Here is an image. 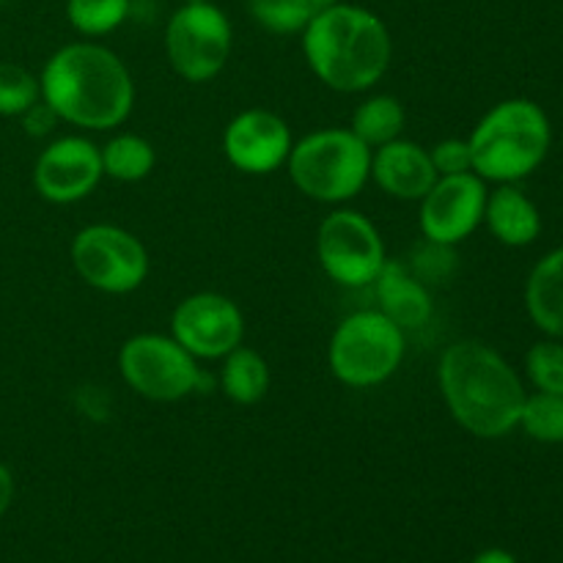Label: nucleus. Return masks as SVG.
Segmentation results:
<instances>
[{
	"label": "nucleus",
	"mask_w": 563,
	"mask_h": 563,
	"mask_svg": "<svg viewBox=\"0 0 563 563\" xmlns=\"http://www.w3.org/2000/svg\"><path fill=\"white\" fill-rule=\"evenodd\" d=\"M102 154L82 135H60L42 148L33 165V187L38 196L58 207L82 201L102 181Z\"/></svg>",
	"instance_id": "nucleus-13"
},
{
	"label": "nucleus",
	"mask_w": 563,
	"mask_h": 563,
	"mask_svg": "<svg viewBox=\"0 0 563 563\" xmlns=\"http://www.w3.org/2000/svg\"><path fill=\"white\" fill-rule=\"evenodd\" d=\"M102 154V170L108 179L124 181H143L157 165V152H154L152 141L137 132H119L110 137L104 146H99Z\"/></svg>",
	"instance_id": "nucleus-21"
},
{
	"label": "nucleus",
	"mask_w": 563,
	"mask_h": 563,
	"mask_svg": "<svg viewBox=\"0 0 563 563\" xmlns=\"http://www.w3.org/2000/svg\"><path fill=\"white\" fill-rule=\"evenodd\" d=\"M379 311L394 319L401 330H421L434 313V300L429 286L399 258H388L374 280Z\"/></svg>",
	"instance_id": "nucleus-16"
},
{
	"label": "nucleus",
	"mask_w": 563,
	"mask_h": 563,
	"mask_svg": "<svg viewBox=\"0 0 563 563\" xmlns=\"http://www.w3.org/2000/svg\"><path fill=\"white\" fill-rule=\"evenodd\" d=\"M302 55L322 86L339 93H363L390 69L394 38L383 16L355 3L319 9L306 25Z\"/></svg>",
	"instance_id": "nucleus-3"
},
{
	"label": "nucleus",
	"mask_w": 563,
	"mask_h": 563,
	"mask_svg": "<svg viewBox=\"0 0 563 563\" xmlns=\"http://www.w3.org/2000/svg\"><path fill=\"white\" fill-rule=\"evenodd\" d=\"M119 374L141 399L170 401L187 399L201 385L198 361L165 333H137L119 350Z\"/></svg>",
	"instance_id": "nucleus-9"
},
{
	"label": "nucleus",
	"mask_w": 563,
	"mask_h": 563,
	"mask_svg": "<svg viewBox=\"0 0 563 563\" xmlns=\"http://www.w3.org/2000/svg\"><path fill=\"white\" fill-rule=\"evenodd\" d=\"M487 181L476 174L440 176L432 190L421 198L418 229L427 242L456 247L484 225Z\"/></svg>",
	"instance_id": "nucleus-12"
},
{
	"label": "nucleus",
	"mask_w": 563,
	"mask_h": 563,
	"mask_svg": "<svg viewBox=\"0 0 563 563\" xmlns=\"http://www.w3.org/2000/svg\"><path fill=\"white\" fill-rule=\"evenodd\" d=\"M429 157H432L438 176L473 174V157L467 137H443V141H438L429 148Z\"/></svg>",
	"instance_id": "nucleus-28"
},
{
	"label": "nucleus",
	"mask_w": 563,
	"mask_h": 563,
	"mask_svg": "<svg viewBox=\"0 0 563 563\" xmlns=\"http://www.w3.org/2000/svg\"><path fill=\"white\" fill-rule=\"evenodd\" d=\"M247 14L258 27L275 36H297L317 14L308 0H247Z\"/></svg>",
	"instance_id": "nucleus-24"
},
{
	"label": "nucleus",
	"mask_w": 563,
	"mask_h": 563,
	"mask_svg": "<svg viewBox=\"0 0 563 563\" xmlns=\"http://www.w3.org/2000/svg\"><path fill=\"white\" fill-rule=\"evenodd\" d=\"M295 137L289 124L267 108L236 113L223 130V154L231 168L247 176H269L286 168Z\"/></svg>",
	"instance_id": "nucleus-14"
},
{
	"label": "nucleus",
	"mask_w": 563,
	"mask_h": 563,
	"mask_svg": "<svg viewBox=\"0 0 563 563\" xmlns=\"http://www.w3.org/2000/svg\"><path fill=\"white\" fill-rule=\"evenodd\" d=\"M42 102L58 121L91 132L119 130L135 108V80L124 60L99 42L55 49L38 75Z\"/></svg>",
	"instance_id": "nucleus-1"
},
{
	"label": "nucleus",
	"mask_w": 563,
	"mask_h": 563,
	"mask_svg": "<svg viewBox=\"0 0 563 563\" xmlns=\"http://www.w3.org/2000/svg\"><path fill=\"white\" fill-rule=\"evenodd\" d=\"M429 148L416 141H396L372 148V181L396 201H421L438 181Z\"/></svg>",
	"instance_id": "nucleus-15"
},
{
	"label": "nucleus",
	"mask_w": 563,
	"mask_h": 563,
	"mask_svg": "<svg viewBox=\"0 0 563 563\" xmlns=\"http://www.w3.org/2000/svg\"><path fill=\"white\" fill-rule=\"evenodd\" d=\"M308 3L313 5V9H328V5H335V3H341V0H308Z\"/></svg>",
	"instance_id": "nucleus-32"
},
{
	"label": "nucleus",
	"mask_w": 563,
	"mask_h": 563,
	"mask_svg": "<svg viewBox=\"0 0 563 563\" xmlns=\"http://www.w3.org/2000/svg\"><path fill=\"white\" fill-rule=\"evenodd\" d=\"M71 267L80 280L102 295H132L152 269L146 245L113 223H91L71 240Z\"/></svg>",
	"instance_id": "nucleus-8"
},
{
	"label": "nucleus",
	"mask_w": 563,
	"mask_h": 563,
	"mask_svg": "<svg viewBox=\"0 0 563 563\" xmlns=\"http://www.w3.org/2000/svg\"><path fill=\"white\" fill-rule=\"evenodd\" d=\"M517 427L531 440L544 445L563 443V396L559 394H528Z\"/></svg>",
	"instance_id": "nucleus-23"
},
{
	"label": "nucleus",
	"mask_w": 563,
	"mask_h": 563,
	"mask_svg": "<svg viewBox=\"0 0 563 563\" xmlns=\"http://www.w3.org/2000/svg\"><path fill=\"white\" fill-rule=\"evenodd\" d=\"M440 394L451 418L478 440H500L520 423L526 385L495 346L462 339L445 346L438 366Z\"/></svg>",
	"instance_id": "nucleus-2"
},
{
	"label": "nucleus",
	"mask_w": 563,
	"mask_h": 563,
	"mask_svg": "<svg viewBox=\"0 0 563 563\" xmlns=\"http://www.w3.org/2000/svg\"><path fill=\"white\" fill-rule=\"evenodd\" d=\"M170 335L196 361H223L245 339V317L231 297L220 291H196L176 302Z\"/></svg>",
	"instance_id": "nucleus-11"
},
{
	"label": "nucleus",
	"mask_w": 563,
	"mask_h": 563,
	"mask_svg": "<svg viewBox=\"0 0 563 563\" xmlns=\"http://www.w3.org/2000/svg\"><path fill=\"white\" fill-rule=\"evenodd\" d=\"M484 225L506 247H528L542 234V212L517 185H498L487 192Z\"/></svg>",
	"instance_id": "nucleus-17"
},
{
	"label": "nucleus",
	"mask_w": 563,
	"mask_h": 563,
	"mask_svg": "<svg viewBox=\"0 0 563 563\" xmlns=\"http://www.w3.org/2000/svg\"><path fill=\"white\" fill-rule=\"evenodd\" d=\"M317 258L333 284L366 289L388 262L383 234L363 212L339 207L319 223Z\"/></svg>",
	"instance_id": "nucleus-10"
},
{
	"label": "nucleus",
	"mask_w": 563,
	"mask_h": 563,
	"mask_svg": "<svg viewBox=\"0 0 563 563\" xmlns=\"http://www.w3.org/2000/svg\"><path fill=\"white\" fill-rule=\"evenodd\" d=\"M130 11L132 0H66V20L86 38H99L119 31Z\"/></svg>",
	"instance_id": "nucleus-22"
},
{
	"label": "nucleus",
	"mask_w": 563,
	"mask_h": 563,
	"mask_svg": "<svg viewBox=\"0 0 563 563\" xmlns=\"http://www.w3.org/2000/svg\"><path fill=\"white\" fill-rule=\"evenodd\" d=\"M407 124L405 104L390 93H372L352 110L350 130L366 143L368 148L385 146V143L401 137Z\"/></svg>",
	"instance_id": "nucleus-20"
},
{
	"label": "nucleus",
	"mask_w": 563,
	"mask_h": 563,
	"mask_svg": "<svg viewBox=\"0 0 563 563\" xmlns=\"http://www.w3.org/2000/svg\"><path fill=\"white\" fill-rule=\"evenodd\" d=\"M22 121H25V130L27 135L33 137H44L47 132H53V126L58 124V115L49 110V104H44L42 99H38L36 104H33L31 110H27L25 115H22Z\"/></svg>",
	"instance_id": "nucleus-29"
},
{
	"label": "nucleus",
	"mask_w": 563,
	"mask_h": 563,
	"mask_svg": "<svg viewBox=\"0 0 563 563\" xmlns=\"http://www.w3.org/2000/svg\"><path fill=\"white\" fill-rule=\"evenodd\" d=\"M473 174L493 185H517L548 159L553 126L533 99L515 97L493 104L467 135Z\"/></svg>",
	"instance_id": "nucleus-4"
},
{
	"label": "nucleus",
	"mask_w": 563,
	"mask_h": 563,
	"mask_svg": "<svg viewBox=\"0 0 563 563\" xmlns=\"http://www.w3.org/2000/svg\"><path fill=\"white\" fill-rule=\"evenodd\" d=\"M526 374L531 385L542 394L563 396V341L544 339L528 350Z\"/></svg>",
	"instance_id": "nucleus-26"
},
{
	"label": "nucleus",
	"mask_w": 563,
	"mask_h": 563,
	"mask_svg": "<svg viewBox=\"0 0 563 563\" xmlns=\"http://www.w3.org/2000/svg\"><path fill=\"white\" fill-rule=\"evenodd\" d=\"M181 3H207V0H181Z\"/></svg>",
	"instance_id": "nucleus-33"
},
{
	"label": "nucleus",
	"mask_w": 563,
	"mask_h": 563,
	"mask_svg": "<svg viewBox=\"0 0 563 563\" xmlns=\"http://www.w3.org/2000/svg\"><path fill=\"white\" fill-rule=\"evenodd\" d=\"M42 99L38 77L14 60H0V115L22 119Z\"/></svg>",
	"instance_id": "nucleus-25"
},
{
	"label": "nucleus",
	"mask_w": 563,
	"mask_h": 563,
	"mask_svg": "<svg viewBox=\"0 0 563 563\" xmlns=\"http://www.w3.org/2000/svg\"><path fill=\"white\" fill-rule=\"evenodd\" d=\"M286 174L306 198L341 207L372 181V148L350 126H324L295 141Z\"/></svg>",
	"instance_id": "nucleus-5"
},
{
	"label": "nucleus",
	"mask_w": 563,
	"mask_h": 563,
	"mask_svg": "<svg viewBox=\"0 0 563 563\" xmlns=\"http://www.w3.org/2000/svg\"><path fill=\"white\" fill-rule=\"evenodd\" d=\"M234 49V27L214 0L181 3L165 25V58L187 82H209L225 69Z\"/></svg>",
	"instance_id": "nucleus-7"
},
{
	"label": "nucleus",
	"mask_w": 563,
	"mask_h": 563,
	"mask_svg": "<svg viewBox=\"0 0 563 563\" xmlns=\"http://www.w3.org/2000/svg\"><path fill=\"white\" fill-rule=\"evenodd\" d=\"M405 352V330L379 308H368L335 324L328 344V366L346 388L368 390L388 383L399 372Z\"/></svg>",
	"instance_id": "nucleus-6"
},
{
	"label": "nucleus",
	"mask_w": 563,
	"mask_h": 563,
	"mask_svg": "<svg viewBox=\"0 0 563 563\" xmlns=\"http://www.w3.org/2000/svg\"><path fill=\"white\" fill-rule=\"evenodd\" d=\"M269 366L264 355L251 346H236L223 357L220 366V390L229 401L240 407H253L269 394Z\"/></svg>",
	"instance_id": "nucleus-19"
},
{
	"label": "nucleus",
	"mask_w": 563,
	"mask_h": 563,
	"mask_svg": "<svg viewBox=\"0 0 563 563\" xmlns=\"http://www.w3.org/2000/svg\"><path fill=\"white\" fill-rule=\"evenodd\" d=\"M14 493H16V482H14V473L9 471V467L0 462V517L9 511L11 500H14Z\"/></svg>",
	"instance_id": "nucleus-30"
},
{
	"label": "nucleus",
	"mask_w": 563,
	"mask_h": 563,
	"mask_svg": "<svg viewBox=\"0 0 563 563\" xmlns=\"http://www.w3.org/2000/svg\"><path fill=\"white\" fill-rule=\"evenodd\" d=\"M454 264V247L423 240V245L416 251V258L410 262V269L429 286L434 284V280L449 278Z\"/></svg>",
	"instance_id": "nucleus-27"
},
{
	"label": "nucleus",
	"mask_w": 563,
	"mask_h": 563,
	"mask_svg": "<svg viewBox=\"0 0 563 563\" xmlns=\"http://www.w3.org/2000/svg\"><path fill=\"white\" fill-rule=\"evenodd\" d=\"M526 308L544 335L563 341V247L533 264L526 280Z\"/></svg>",
	"instance_id": "nucleus-18"
},
{
	"label": "nucleus",
	"mask_w": 563,
	"mask_h": 563,
	"mask_svg": "<svg viewBox=\"0 0 563 563\" xmlns=\"http://www.w3.org/2000/svg\"><path fill=\"white\" fill-rule=\"evenodd\" d=\"M471 563H517V559L509 553V550L489 548V550H482V553H478Z\"/></svg>",
	"instance_id": "nucleus-31"
}]
</instances>
